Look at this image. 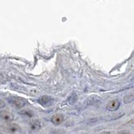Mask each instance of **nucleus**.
I'll return each mask as SVG.
<instances>
[{"label": "nucleus", "instance_id": "obj_1", "mask_svg": "<svg viewBox=\"0 0 134 134\" xmlns=\"http://www.w3.org/2000/svg\"><path fill=\"white\" fill-rule=\"evenodd\" d=\"M120 101L119 99L111 100L107 104V109L110 111H115L120 107Z\"/></svg>", "mask_w": 134, "mask_h": 134}, {"label": "nucleus", "instance_id": "obj_2", "mask_svg": "<svg viewBox=\"0 0 134 134\" xmlns=\"http://www.w3.org/2000/svg\"><path fill=\"white\" fill-rule=\"evenodd\" d=\"M63 120H64V117L62 114H55L52 116V117L51 119L52 123H53L54 125H58L60 124L63 123Z\"/></svg>", "mask_w": 134, "mask_h": 134}, {"label": "nucleus", "instance_id": "obj_3", "mask_svg": "<svg viewBox=\"0 0 134 134\" xmlns=\"http://www.w3.org/2000/svg\"><path fill=\"white\" fill-rule=\"evenodd\" d=\"M11 102L14 104L15 106H16L18 108L24 107L26 104L25 100L20 97H12L11 98Z\"/></svg>", "mask_w": 134, "mask_h": 134}, {"label": "nucleus", "instance_id": "obj_4", "mask_svg": "<svg viewBox=\"0 0 134 134\" xmlns=\"http://www.w3.org/2000/svg\"><path fill=\"white\" fill-rule=\"evenodd\" d=\"M0 115L3 120L6 121H11L13 120V114L7 111H2L0 113Z\"/></svg>", "mask_w": 134, "mask_h": 134}, {"label": "nucleus", "instance_id": "obj_5", "mask_svg": "<svg viewBox=\"0 0 134 134\" xmlns=\"http://www.w3.org/2000/svg\"><path fill=\"white\" fill-rule=\"evenodd\" d=\"M20 128L19 127L18 125H16V124H10V125H8V127H7V130L9 131V133H17L19 132V131H20Z\"/></svg>", "mask_w": 134, "mask_h": 134}, {"label": "nucleus", "instance_id": "obj_6", "mask_svg": "<svg viewBox=\"0 0 134 134\" xmlns=\"http://www.w3.org/2000/svg\"><path fill=\"white\" fill-rule=\"evenodd\" d=\"M30 128L32 131L38 130L40 128V124L38 121H34L30 123Z\"/></svg>", "mask_w": 134, "mask_h": 134}, {"label": "nucleus", "instance_id": "obj_7", "mask_svg": "<svg viewBox=\"0 0 134 134\" xmlns=\"http://www.w3.org/2000/svg\"><path fill=\"white\" fill-rule=\"evenodd\" d=\"M133 94L131 93L125 96V97L123 98V101H124L125 103H129L133 101Z\"/></svg>", "mask_w": 134, "mask_h": 134}, {"label": "nucleus", "instance_id": "obj_8", "mask_svg": "<svg viewBox=\"0 0 134 134\" xmlns=\"http://www.w3.org/2000/svg\"><path fill=\"white\" fill-rule=\"evenodd\" d=\"M50 99H51V98L50 97H48V96H42V97H41L40 99V101L42 103H43L44 105H45V104H47L48 103H49Z\"/></svg>", "mask_w": 134, "mask_h": 134}, {"label": "nucleus", "instance_id": "obj_9", "mask_svg": "<svg viewBox=\"0 0 134 134\" xmlns=\"http://www.w3.org/2000/svg\"><path fill=\"white\" fill-rule=\"evenodd\" d=\"M5 106H6V103H4V101H3L2 100L0 99V109L2 108H4Z\"/></svg>", "mask_w": 134, "mask_h": 134}, {"label": "nucleus", "instance_id": "obj_10", "mask_svg": "<svg viewBox=\"0 0 134 134\" xmlns=\"http://www.w3.org/2000/svg\"><path fill=\"white\" fill-rule=\"evenodd\" d=\"M118 134H130V132H129V131L124 130V131H121V132H120Z\"/></svg>", "mask_w": 134, "mask_h": 134}, {"label": "nucleus", "instance_id": "obj_11", "mask_svg": "<svg viewBox=\"0 0 134 134\" xmlns=\"http://www.w3.org/2000/svg\"><path fill=\"white\" fill-rule=\"evenodd\" d=\"M0 134H2V133H0Z\"/></svg>", "mask_w": 134, "mask_h": 134}]
</instances>
